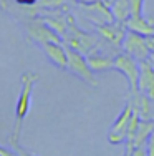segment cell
I'll return each mask as SVG.
<instances>
[{
    "mask_svg": "<svg viewBox=\"0 0 154 156\" xmlns=\"http://www.w3.org/2000/svg\"><path fill=\"white\" fill-rule=\"evenodd\" d=\"M40 75L38 73H32V72H25L20 76V93L17 98V105H15V125H13V131L10 135V146L17 148L20 143V136H22V128H23V121L27 118L28 111H30V103H32V91H33L35 83L38 81Z\"/></svg>",
    "mask_w": 154,
    "mask_h": 156,
    "instance_id": "1",
    "label": "cell"
},
{
    "mask_svg": "<svg viewBox=\"0 0 154 156\" xmlns=\"http://www.w3.org/2000/svg\"><path fill=\"white\" fill-rule=\"evenodd\" d=\"M67 22H68V33H67V37H65V40H67L68 47L81 51L83 55H88L100 45V38H98L96 35L83 32L76 27L75 18H73L71 13L67 15Z\"/></svg>",
    "mask_w": 154,
    "mask_h": 156,
    "instance_id": "2",
    "label": "cell"
},
{
    "mask_svg": "<svg viewBox=\"0 0 154 156\" xmlns=\"http://www.w3.org/2000/svg\"><path fill=\"white\" fill-rule=\"evenodd\" d=\"M67 57H68V68L73 75H76L78 78H81L85 83L91 85V87H100V81L94 76L93 70L90 68L86 60V55H83L81 51L75 50V48L67 45Z\"/></svg>",
    "mask_w": 154,
    "mask_h": 156,
    "instance_id": "3",
    "label": "cell"
},
{
    "mask_svg": "<svg viewBox=\"0 0 154 156\" xmlns=\"http://www.w3.org/2000/svg\"><path fill=\"white\" fill-rule=\"evenodd\" d=\"M134 113V108L129 101H126L124 108L121 110V113L118 115L116 121L113 123V126L108 131V141L111 144H123L128 140V126H129L131 116Z\"/></svg>",
    "mask_w": 154,
    "mask_h": 156,
    "instance_id": "4",
    "label": "cell"
},
{
    "mask_svg": "<svg viewBox=\"0 0 154 156\" xmlns=\"http://www.w3.org/2000/svg\"><path fill=\"white\" fill-rule=\"evenodd\" d=\"M121 48H123L124 53H128L129 57H133L138 62L149 60V55H151V50H149L148 42H146V37L134 33V32H129V30L124 35Z\"/></svg>",
    "mask_w": 154,
    "mask_h": 156,
    "instance_id": "5",
    "label": "cell"
},
{
    "mask_svg": "<svg viewBox=\"0 0 154 156\" xmlns=\"http://www.w3.org/2000/svg\"><path fill=\"white\" fill-rule=\"evenodd\" d=\"M115 70L123 73L129 83V91H138V80H139V62L129 57L128 53L121 51L115 57Z\"/></svg>",
    "mask_w": 154,
    "mask_h": 156,
    "instance_id": "6",
    "label": "cell"
},
{
    "mask_svg": "<svg viewBox=\"0 0 154 156\" xmlns=\"http://www.w3.org/2000/svg\"><path fill=\"white\" fill-rule=\"evenodd\" d=\"M126 32H128L126 25L119 23V22H109V23H104V25H100V27H98V35L101 37V40H104V42L109 43L111 47H121L123 45Z\"/></svg>",
    "mask_w": 154,
    "mask_h": 156,
    "instance_id": "7",
    "label": "cell"
},
{
    "mask_svg": "<svg viewBox=\"0 0 154 156\" xmlns=\"http://www.w3.org/2000/svg\"><path fill=\"white\" fill-rule=\"evenodd\" d=\"M28 37L33 38L35 42H38L40 45L48 43V42L63 43L61 42V37L58 35V33H55L43 20H33V22L28 23Z\"/></svg>",
    "mask_w": 154,
    "mask_h": 156,
    "instance_id": "8",
    "label": "cell"
},
{
    "mask_svg": "<svg viewBox=\"0 0 154 156\" xmlns=\"http://www.w3.org/2000/svg\"><path fill=\"white\" fill-rule=\"evenodd\" d=\"M138 91L146 95L154 101V66L149 60L139 62V80H138Z\"/></svg>",
    "mask_w": 154,
    "mask_h": 156,
    "instance_id": "9",
    "label": "cell"
},
{
    "mask_svg": "<svg viewBox=\"0 0 154 156\" xmlns=\"http://www.w3.org/2000/svg\"><path fill=\"white\" fill-rule=\"evenodd\" d=\"M128 101L133 105L134 111H138L142 120H154V101L142 95L141 91H129Z\"/></svg>",
    "mask_w": 154,
    "mask_h": 156,
    "instance_id": "10",
    "label": "cell"
},
{
    "mask_svg": "<svg viewBox=\"0 0 154 156\" xmlns=\"http://www.w3.org/2000/svg\"><path fill=\"white\" fill-rule=\"evenodd\" d=\"M43 51H45L46 58L53 63L56 68L67 70L68 68V57H67V47L63 43H55V42H48L42 45Z\"/></svg>",
    "mask_w": 154,
    "mask_h": 156,
    "instance_id": "11",
    "label": "cell"
},
{
    "mask_svg": "<svg viewBox=\"0 0 154 156\" xmlns=\"http://www.w3.org/2000/svg\"><path fill=\"white\" fill-rule=\"evenodd\" d=\"M86 60L90 68L93 70V73H103V72H108L115 66V57H109L106 53H101L100 48H94L91 53L86 55Z\"/></svg>",
    "mask_w": 154,
    "mask_h": 156,
    "instance_id": "12",
    "label": "cell"
},
{
    "mask_svg": "<svg viewBox=\"0 0 154 156\" xmlns=\"http://www.w3.org/2000/svg\"><path fill=\"white\" fill-rule=\"evenodd\" d=\"M85 9L88 10L86 17L90 18L93 23H96L98 27H100V25H104V23H109V22H115L113 13H111V7H108L104 2L93 3V5H88Z\"/></svg>",
    "mask_w": 154,
    "mask_h": 156,
    "instance_id": "13",
    "label": "cell"
},
{
    "mask_svg": "<svg viewBox=\"0 0 154 156\" xmlns=\"http://www.w3.org/2000/svg\"><path fill=\"white\" fill-rule=\"evenodd\" d=\"M126 28L129 32L139 33L142 37H149L154 33V23L151 18H146L144 15L141 17H131L129 20L126 22Z\"/></svg>",
    "mask_w": 154,
    "mask_h": 156,
    "instance_id": "14",
    "label": "cell"
},
{
    "mask_svg": "<svg viewBox=\"0 0 154 156\" xmlns=\"http://www.w3.org/2000/svg\"><path fill=\"white\" fill-rule=\"evenodd\" d=\"M152 133H154V120H141L139 128H138V133H136L134 141H133V148L146 146Z\"/></svg>",
    "mask_w": 154,
    "mask_h": 156,
    "instance_id": "15",
    "label": "cell"
},
{
    "mask_svg": "<svg viewBox=\"0 0 154 156\" xmlns=\"http://www.w3.org/2000/svg\"><path fill=\"white\" fill-rule=\"evenodd\" d=\"M111 13L115 22H119V23H124L133 17V12H131V5L129 0H116L111 5Z\"/></svg>",
    "mask_w": 154,
    "mask_h": 156,
    "instance_id": "16",
    "label": "cell"
},
{
    "mask_svg": "<svg viewBox=\"0 0 154 156\" xmlns=\"http://www.w3.org/2000/svg\"><path fill=\"white\" fill-rule=\"evenodd\" d=\"M43 22H45L46 25L53 30L55 33H58V35H63V37H67V33H68V22H67V17H63V15H58V13H53L51 12L48 17H43L42 18Z\"/></svg>",
    "mask_w": 154,
    "mask_h": 156,
    "instance_id": "17",
    "label": "cell"
},
{
    "mask_svg": "<svg viewBox=\"0 0 154 156\" xmlns=\"http://www.w3.org/2000/svg\"><path fill=\"white\" fill-rule=\"evenodd\" d=\"M141 120H142V118L139 116V113H138V111H134L133 116H131L129 126H128V140H126L128 146H131V148H133V141H134V136H136V133H138V128H139Z\"/></svg>",
    "mask_w": 154,
    "mask_h": 156,
    "instance_id": "18",
    "label": "cell"
},
{
    "mask_svg": "<svg viewBox=\"0 0 154 156\" xmlns=\"http://www.w3.org/2000/svg\"><path fill=\"white\" fill-rule=\"evenodd\" d=\"M65 5V0H38L36 2V9L38 10H58Z\"/></svg>",
    "mask_w": 154,
    "mask_h": 156,
    "instance_id": "19",
    "label": "cell"
},
{
    "mask_svg": "<svg viewBox=\"0 0 154 156\" xmlns=\"http://www.w3.org/2000/svg\"><path fill=\"white\" fill-rule=\"evenodd\" d=\"M131 5V12H133V17H141L142 10H144V0H129Z\"/></svg>",
    "mask_w": 154,
    "mask_h": 156,
    "instance_id": "20",
    "label": "cell"
},
{
    "mask_svg": "<svg viewBox=\"0 0 154 156\" xmlns=\"http://www.w3.org/2000/svg\"><path fill=\"white\" fill-rule=\"evenodd\" d=\"M131 156H148V150H146V146L133 148V151H131Z\"/></svg>",
    "mask_w": 154,
    "mask_h": 156,
    "instance_id": "21",
    "label": "cell"
},
{
    "mask_svg": "<svg viewBox=\"0 0 154 156\" xmlns=\"http://www.w3.org/2000/svg\"><path fill=\"white\" fill-rule=\"evenodd\" d=\"M146 150H148V156H154V133L151 135L148 144H146Z\"/></svg>",
    "mask_w": 154,
    "mask_h": 156,
    "instance_id": "22",
    "label": "cell"
},
{
    "mask_svg": "<svg viewBox=\"0 0 154 156\" xmlns=\"http://www.w3.org/2000/svg\"><path fill=\"white\" fill-rule=\"evenodd\" d=\"M38 0H15V3L18 5H23V7H35Z\"/></svg>",
    "mask_w": 154,
    "mask_h": 156,
    "instance_id": "23",
    "label": "cell"
},
{
    "mask_svg": "<svg viewBox=\"0 0 154 156\" xmlns=\"http://www.w3.org/2000/svg\"><path fill=\"white\" fill-rule=\"evenodd\" d=\"M13 150H15V151H17V153H18V154H20V156H35L33 153H30V151H27V150H22V148H20V146H17V148H13Z\"/></svg>",
    "mask_w": 154,
    "mask_h": 156,
    "instance_id": "24",
    "label": "cell"
},
{
    "mask_svg": "<svg viewBox=\"0 0 154 156\" xmlns=\"http://www.w3.org/2000/svg\"><path fill=\"white\" fill-rule=\"evenodd\" d=\"M146 42H148L149 50L154 51V33H152V35H149V37H146Z\"/></svg>",
    "mask_w": 154,
    "mask_h": 156,
    "instance_id": "25",
    "label": "cell"
},
{
    "mask_svg": "<svg viewBox=\"0 0 154 156\" xmlns=\"http://www.w3.org/2000/svg\"><path fill=\"white\" fill-rule=\"evenodd\" d=\"M78 3H81V5H85V7H88V5H93V3H98V2H101V0H76Z\"/></svg>",
    "mask_w": 154,
    "mask_h": 156,
    "instance_id": "26",
    "label": "cell"
},
{
    "mask_svg": "<svg viewBox=\"0 0 154 156\" xmlns=\"http://www.w3.org/2000/svg\"><path fill=\"white\" fill-rule=\"evenodd\" d=\"M101 2H104V3H106V5H108V7H111V5H113V3H115V2H116V0H101Z\"/></svg>",
    "mask_w": 154,
    "mask_h": 156,
    "instance_id": "27",
    "label": "cell"
},
{
    "mask_svg": "<svg viewBox=\"0 0 154 156\" xmlns=\"http://www.w3.org/2000/svg\"><path fill=\"white\" fill-rule=\"evenodd\" d=\"M131 151H133V148H131V146H128V150H126V153H124L123 156H131Z\"/></svg>",
    "mask_w": 154,
    "mask_h": 156,
    "instance_id": "28",
    "label": "cell"
},
{
    "mask_svg": "<svg viewBox=\"0 0 154 156\" xmlns=\"http://www.w3.org/2000/svg\"><path fill=\"white\" fill-rule=\"evenodd\" d=\"M149 62H151V65L154 66V51H151V55H149Z\"/></svg>",
    "mask_w": 154,
    "mask_h": 156,
    "instance_id": "29",
    "label": "cell"
},
{
    "mask_svg": "<svg viewBox=\"0 0 154 156\" xmlns=\"http://www.w3.org/2000/svg\"><path fill=\"white\" fill-rule=\"evenodd\" d=\"M151 20H152V23H154V18H151Z\"/></svg>",
    "mask_w": 154,
    "mask_h": 156,
    "instance_id": "30",
    "label": "cell"
},
{
    "mask_svg": "<svg viewBox=\"0 0 154 156\" xmlns=\"http://www.w3.org/2000/svg\"><path fill=\"white\" fill-rule=\"evenodd\" d=\"M0 156H2V154H0Z\"/></svg>",
    "mask_w": 154,
    "mask_h": 156,
    "instance_id": "31",
    "label": "cell"
}]
</instances>
